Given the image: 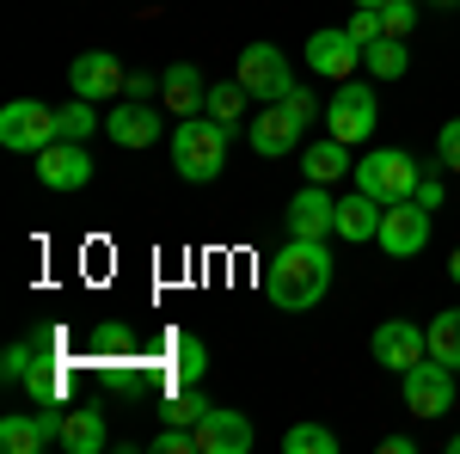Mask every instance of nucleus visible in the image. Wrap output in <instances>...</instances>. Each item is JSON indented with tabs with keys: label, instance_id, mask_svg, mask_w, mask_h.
<instances>
[{
	"label": "nucleus",
	"instance_id": "nucleus-1",
	"mask_svg": "<svg viewBox=\"0 0 460 454\" xmlns=\"http://www.w3.org/2000/svg\"><path fill=\"white\" fill-rule=\"evenodd\" d=\"M325 289H332V252L319 240L288 234L283 252L264 258V295H270L283 314H314L319 301H325Z\"/></svg>",
	"mask_w": 460,
	"mask_h": 454
},
{
	"label": "nucleus",
	"instance_id": "nucleus-2",
	"mask_svg": "<svg viewBox=\"0 0 460 454\" xmlns=\"http://www.w3.org/2000/svg\"><path fill=\"white\" fill-rule=\"evenodd\" d=\"M172 166H178V178H190V184H209V178L227 166V123H215L209 111H203V117H178Z\"/></svg>",
	"mask_w": 460,
	"mask_h": 454
},
{
	"label": "nucleus",
	"instance_id": "nucleus-3",
	"mask_svg": "<svg viewBox=\"0 0 460 454\" xmlns=\"http://www.w3.org/2000/svg\"><path fill=\"white\" fill-rule=\"evenodd\" d=\"M314 117H319V105L307 99V93H288V99H277V105H264L258 117H252V147H258L264 160H283Z\"/></svg>",
	"mask_w": 460,
	"mask_h": 454
},
{
	"label": "nucleus",
	"instance_id": "nucleus-4",
	"mask_svg": "<svg viewBox=\"0 0 460 454\" xmlns=\"http://www.w3.org/2000/svg\"><path fill=\"white\" fill-rule=\"evenodd\" d=\"M418 166H411V154L405 147H375V154H362L356 160V191H368V197H381V203H405L411 191H418Z\"/></svg>",
	"mask_w": 460,
	"mask_h": 454
},
{
	"label": "nucleus",
	"instance_id": "nucleus-5",
	"mask_svg": "<svg viewBox=\"0 0 460 454\" xmlns=\"http://www.w3.org/2000/svg\"><path fill=\"white\" fill-rule=\"evenodd\" d=\"M399 381H405V412H411V418H442V412L455 405V369L436 362V356L411 362Z\"/></svg>",
	"mask_w": 460,
	"mask_h": 454
},
{
	"label": "nucleus",
	"instance_id": "nucleus-6",
	"mask_svg": "<svg viewBox=\"0 0 460 454\" xmlns=\"http://www.w3.org/2000/svg\"><path fill=\"white\" fill-rule=\"evenodd\" d=\"M240 86H246L252 99H264V105H277L295 93V74H288L283 49L277 43H246V56H240V74H234Z\"/></svg>",
	"mask_w": 460,
	"mask_h": 454
},
{
	"label": "nucleus",
	"instance_id": "nucleus-7",
	"mask_svg": "<svg viewBox=\"0 0 460 454\" xmlns=\"http://www.w3.org/2000/svg\"><path fill=\"white\" fill-rule=\"evenodd\" d=\"M56 141V111L37 105V99H13V105L0 111V147H13V154H43Z\"/></svg>",
	"mask_w": 460,
	"mask_h": 454
},
{
	"label": "nucleus",
	"instance_id": "nucleus-8",
	"mask_svg": "<svg viewBox=\"0 0 460 454\" xmlns=\"http://www.w3.org/2000/svg\"><path fill=\"white\" fill-rule=\"evenodd\" d=\"M375 117H381V111H375V93L350 80V86H338V93H332V105H325V129L344 141V147H356V141L375 136Z\"/></svg>",
	"mask_w": 460,
	"mask_h": 454
},
{
	"label": "nucleus",
	"instance_id": "nucleus-9",
	"mask_svg": "<svg viewBox=\"0 0 460 454\" xmlns=\"http://www.w3.org/2000/svg\"><path fill=\"white\" fill-rule=\"evenodd\" d=\"M68 86H74V99H117L123 86H129V68L111 56V49H86V56H74V68H68Z\"/></svg>",
	"mask_w": 460,
	"mask_h": 454
},
{
	"label": "nucleus",
	"instance_id": "nucleus-10",
	"mask_svg": "<svg viewBox=\"0 0 460 454\" xmlns=\"http://www.w3.org/2000/svg\"><path fill=\"white\" fill-rule=\"evenodd\" d=\"M381 252H393V258H418L424 252V240H429V209L424 203H387V215H381Z\"/></svg>",
	"mask_w": 460,
	"mask_h": 454
},
{
	"label": "nucleus",
	"instance_id": "nucleus-11",
	"mask_svg": "<svg viewBox=\"0 0 460 454\" xmlns=\"http://www.w3.org/2000/svg\"><path fill=\"white\" fill-rule=\"evenodd\" d=\"M37 178L49 184V191H80L86 178H93V154H86V141H49L43 154H37Z\"/></svg>",
	"mask_w": 460,
	"mask_h": 454
},
{
	"label": "nucleus",
	"instance_id": "nucleus-12",
	"mask_svg": "<svg viewBox=\"0 0 460 454\" xmlns=\"http://www.w3.org/2000/svg\"><path fill=\"white\" fill-rule=\"evenodd\" d=\"M62 418L68 412H37V418H25V412H6L0 418V449L6 454H37V449H49V442H62Z\"/></svg>",
	"mask_w": 460,
	"mask_h": 454
},
{
	"label": "nucleus",
	"instance_id": "nucleus-13",
	"mask_svg": "<svg viewBox=\"0 0 460 454\" xmlns=\"http://www.w3.org/2000/svg\"><path fill=\"white\" fill-rule=\"evenodd\" d=\"M288 234H301V240H325L332 227H338V197L325 191V184H307V191H295L288 197Z\"/></svg>",
	"mask_w": 460,
	"mask_h": 454
},
{
	"label": "nucleus",
	"instance_id": "nucleus-14",
	"mask_svg": "<svg viewBox=\"0 0 460 454\" xmlns=\"http://www.w3.org/2000/svg\"><path fill=\"white\" fill-rule=\"evenodd\" d=\"M307 68L325 74V80H350V74L362 68V43H356L344 25H338V31H314L307 37Z\"/></svg>",
	"mask_w": 460,
	"mask_h": 454
},
{
	"label": "nucleus",
	"instance_id": "nucleus-15",
	"mask_svg": "<svg viewBox=\"0 0 460 454\" xmlns=\"http://www.w3.org/2000/svg\"><path fill=\"white\" fill-rule=\"evenodd\" d=\"M429 356V332H418L411 319H387L381 332H375V362L393 369V375H405L411 362H424Z\"/></svg>",
	"mask_w": 460,
	"mask_h": 454
},
{
	"label": "nucleus",
	"instance_id": "nucleus-16",
	"mask_svg": "<svg viewBox=\"0 0 460 454\" xmlns=\"http://www.w3.org/2000/svg\"><path fill=\"white\" fill-rule=\"evenodd\" d=\"M246 449H252V423H246V412L209 405V418L197 423V454H246Z\"/></svg>",
	"mask_w": 460,
	"mask_h": 454
},
{
	"label": "nucleus",
	"instance_id": "nucleus-17",
	"mask_svg": "<svg viewBox=\"0 0 460 454\" xmlns=\"http://www.w3.org/2000/svg\"><path fill=\"white\" fill-rule=\"evenodd\" d=\"M160 99L172 117H203L209 111V86H203V74L190 68V62H172V68L160 74Z\"/></svg>",
	"mask_w": 460,
	"mask_h": 454
},
{
	"label": "nucleus",
	"instance_id": "nucleus-18",
	"mask_svg": "<svg viewBox=\"0 0 460 454\" xmlns=\"http://www.w3.org/2000/svg\"><path fill=\"white\" fill-rule=\"evenodd\" d=\"M381 215H387V203L381 197H368V191H356V197H338V240H350V245H362V240H375L381 234Z\"/></svg>",
	"mask_w": 460,
	"mask_h": 454
},
{
	"label": "nucleus",
	"instance_id": "nucleus-19",
	"mask_svg": "<svg viewBox=\"0 0 460 454\" xmlns=\"http://www.w3.org/2000/svg\"><path fill=\"white\" fill-rule=\"evenodd\" d=\"M105 136L117 147H147V141H160V111H147L142 99H129V105H117L105 117Z\"/></svg>",
	"mask_w": 460,
	"mask_h": 454
},
{
	"label": "nucleus",
	"instance_id": "nucleus-20",
	"mask_svg": "<svg viewBox=\"0 0 460 454\" xmlns=\"http://www.w3.org/2000/svg\"><path fill=\"white\" fill-rule=\"evenodd\" d=\"M301 173H307V184H338L344 173H356V160H350V147L338 136H325V141H314L307 154H301Z\"/></svg>",
	"mask_w": 460,
	"mask_h": 454
},
{
	"label": "nucleus",
	"instance_id": "nucleus-21",
	"mask_svg": "<svg viewBox=\"0 0 460 454\" xmlns=\"http://www.w3.org/2000/svg\"><path fill=\"white\" fill-rule=\"evenodd\" d=\"M111 436H105V418L93 412V405H74L68 418H62V449L68 454H99Z\"/></svg>",
	"mask_w": 460,
	"mask_h": 454
},
{
	"label": "nucleus",
	"instance_id": "nucleus-22",
	"mask_svg": "<svg viewBox=\"0 0 460 454\" xmlns=\"http://www.w3.org/2000/svg\"><path fill=\"white\" fill-rule=\"evenodd\" d=\"M362 68L375 74V80H399V74L411 68V56H405V37H375V43L362 49Z\"/></svg>",
	"mask_w": 460,
	"mask_h": 454
},
{
	"label": "nucleus",
	"instance_id": "nucleus-23",
	"mask_svg": "<svg viewBox=\"0 0 460 454\" xmlns=\"http://www.w3.org/2000/svg\"><path fill=\"white\" fill-rule=\"evenodd\" d=\"M93 129H105V117H99L93 99H74V105L56 111V136L62 141H93Z\"/></svg>",
	"mask_w": 460,
	"mask_h": 454
},
{
	"label": "nucleus",
	"instance_id": "nucleus-24",
	"mask_svg": "<svg viewBox=\"0 0 460 454\" xmlns=\"http://www.w3.org/2000/svg\"><path fill=\"white\" fill-rule=\"evenodd\" d=\"M429 356L448 362V369H460V307H448V314L429 319Z\"/></svg>",
	"mask_w": 460,
	"mask_h": 454
},
{
	"label": "nucleus",
	"instance_id": "nucleus-25",
	"mask_svg": "<svg viewBox=\"0 0 460 454\" xmlns=\"http://www.w3.org/2000/svg\"><path fill=\"white\" fill-rule=\"evenodd\" d=\"M246 86H240V80H221V86H209V117L215 123H227V129H234V123H240V117H246Z\"/></svg>",
	"mask_w": 460,
	"mask_h": 454
},
{
	"label": "nucleus",
	"instance_id": "nucleus-26",
	"mask_svg": "<svg viewBox=\"0 0 460 454\" xmlns=\"http://www.w3.org/2000/svg\"><path fill=\"white\" fill-rule=\"evenodd\" d=\"M283 454H338V436L325 423H295L283 436Z\"/></svg>",
	"mask_w": 460,
	"mask_h": 454
},
{
	"label": "nucleus",
	"instance_id": "nucleus-27",
	"mask_svg": "<svg viewBox=\"0 0 460 454\" xmlns=\"http://www.w3.org/2000/svg\"><path fill=\"white\" fill-rule=\"evenodd\" d=\"M172 369H178V381L190 387V381H203V338H172Z\"/></svg>",
	"mask_w": 460,
	"mask_h": 454
},
{
	"label": "nucleus",
	"instance_id": "nucleus-28",
	"mask_svg": "<svg viewBox=\"0 0 460 454\" xmlns=\"http://www.w3.org/2000/svg\"><path fill=\"white\" fill-rule=\"evenodd\" d=\"M166 418L197 430V423L209 418V399H203V393H172V399H166Z\"/></svg>",
	"mask_w": 460,
	"mask_h": 454
},
{
	"label": "nucleus",
	"instance_id": "nucleus-29",
	"mask_svg": "<svg viewBox=\"0 0 460 454\" xmlns=\"http://www.w3.org/2000/svg\"><path fill=\"white\" fill-rule=\"evenodd\" d=\"M344 31H350L356 43H362V49H368V43H375V37H387V19H381V13H375V6H356V19H350V25H344Z\"/></svg>",
	"mask_w": 460,
	"mask_h": 454
},
{
	"label": "nucleus",
	"instance_id": "nucleus-30",
	"mask_svg": "<svg viewBox=\"0 0 460 454\" xmlns=\"http://www.w3.org/2000/svg\"><path fill=\"white\" fill-rule=\"evenodd\" d=\"M154 454H197V430H190V423L160 430V436H154Z\"/></svg>",
	"mask_w": 460,
	"mask_h": 454
},
{
	"label": "nucleus",
	"instance_id": "nucleus-31",
	"mask_svg": "<svg viewBox=\"0 0 460 454\" xmlns=\"http://www.w3.org/2000/svg\"><path fill=\"white\" fill-rule=\"evenodd\" d=\"M381 19H387V37H405L411 25H418V0H387Z\"/></svg>",
	"mask_w": 460,
	"mask_h": 454
},
{
	"label": "nucleus",
	"instance_id": "nucleus-32",
	"mask_svg": "<svg viewBox=\"0 0 460 454\" xmlns=\"http://www.w3.org/2000/svg\"><path fill=\"white\" fill-rule=\"evenodd\" d=\"M436 154H442V166H448V173H460V117H448V123H442Z\"/></svg>",
	"mask_w": 460,
	"mask_h": 454
},
{
	"label": "nucleus",
	"instance_id": "nucleus-33",
	"mask_svg": "<svg viewBox=\"0 0 460 454\" xmlns=\"http://www.w3.org/2000/svg\"><path fill=\"white\" fill-rule=\"evenodd\" d=\"M0 375H6V381H25V375H31V344H13V350H6Z\"/></svg>",
	"mask_w": 460,
	"mask_h": 454
},
{
	"label": "nucleus",
	"instance_id": "nucleus-34",
	"mask_svg": "<svg viewBox=\"0 0 460 454\" xmlns=\"http://www.w3.org/2000/svg\"><path fill=\"white\" fill-rule=\"evenodd\" d=\"M411 203H424L429 215L442 209V184H436V178H418V191H411Z\"/></svg>",
	"mask_w": 460,
	"mask_h": 454
},
{
	"label": "nucleus",
	"instance_id": "nucleus-35",
	"mask_svg": "<svg viewBox=\"0 0 460 454\" xmlns=\"http://www.w3.org/2000/svg\"><path fill=\"white\" fill-rule=\"evenodd\" d=\"M25 387H31V399H56V375H49V369H31Z\"/></svg>",
	"mask_w": 460,
	"mask_h": 454
},
{
	"label": "nucleus",
	"instance_id": "nucleus-36",
	"mask_svg": "<svg viewBox=\"0 0 460 454\" xmlns=\"http://www.w3.org/2000/svg\"><path fill=\"white\" fill-rule=\"evenodd\" d=\"M154 93H160V80H147V74H129V86H123V99H154Z\"/></svg>",
	"mask_w": 460,
	"mask_h": 454
},
{
	"label": "nucleus",
	"instance_id": "nucleus-37",
	"mask_svg": "<svg viewBox=\"0 0 460 454\" xmlns=\"http://www.w3.org/2000/svg\"><path fill=\"white\" fill-rule=\"evenodd\" d=\"M448 277H455V282H460V252H455V258H448Z\"/></svg>",
	"mask_w": 460,
	"mask_h": 454
},
{
	"label": "nucleus",
	"instance_id": "nucleus-38",
	"mask_svg": "<svg viewBox=\"0 0 460 454\" xmlns=\"http://www.w3.org/2000/svg\"><path fill=\"white\" fill-rule=\"evenodd\" d=\"M356 6H375V13H381V6H387V0H356Z\"/></svg>",
	"mask_w": 460,
	"mask_h": 454
},
{
	"label": "nucleus",
	"instance_id": "nucleus-39",
	"mask_svg": "<svg viewBox=\"0 0 460 454\" xmlns=\"http://www.w3.org/2000/svg\"><path fill=\"white\" fill-rule=\"evenodd\" d=\"M448 449H455V454H460V436H455V442H448Z\"/></svg>",
	"mask_w": 460,
	"mask_h": 454
}]
</instances>
